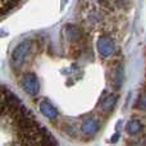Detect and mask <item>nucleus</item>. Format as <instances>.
<instances>
[{
    "label": "nucleus",
    "mask_w": 146,
    "mask_h": 146,
    "mask_svg": "<svg viewBox=\"0 0 146 146\" xmlns=\"http://www.w3.org/2000/svg\"><path fill=\"white\" fill-rule=\"evenodd\" d=\"M32 48H33L32 40H23L22 42L18 44L17 48H15L12 53V58H10L12 66L15 67V68H19L26 62V59H27L28 54L31 53Z\"/></svg>",
    "instance_id": "obj_1"
},
{
    "label": "nucleus",
    "mask_w": 146,
    "mask_h": 146,
    "mask_svg": "<svg viewBox=\"0 0 146 146\" xmlns=\"http://www.w3.org/2000/svg\"><path fill=\"white\" fill-rule=\"evenodd\" d=\"M19 86L27 95H31V96H36L38 94V91H40L38 80L35 73L32 72H27L22 76V78L19 81Z\"/></svg>",
    "instance_id": "obj_2"
},
{
    "label": "nucleus",
    "mask_w": 146,
    "mask_h": 146,
    "mask_svg": "<svg viewBox=\"0 0 146 146\" xmlns=\"http://www.w3.org/2000/svg\"><path fill=\"white\" fill-rule=\"evenodd\" d=\"M115 50V45L111 37L109 36H101L98 40V51L103 58H109Z\"/></svg>",
    "instance_id": "obj_3"
},
{
    "label": "nucleus",
    "mask_w": 146,
    "mask_h": 146,
    "mask_svg": "<svg viewBox=\"0 0 146 146\" xmlns=\"http://www.w3.org/2000/svg\"><path fill=\"white\" fill-rule=\"evenodd\" d=\"M99 128H100V124H99L98 119L96 118H85L81 123V131L85 135H88V136H92V135L98 133Z\"/></svg>",
    "instance_id": "obj_4"
},
{
    "label": "nucleus",
    "mask_w": 146,
    "mask_h": 146,
    "mask_svg": "<svg viewBox=\"0 0 146 146\" xmlns=\"http://www.w3.org/2000/svg\"><path fill=\"white\" fill-rule=\"evenodd\" d=\"M64 35H66V38L71 42H80L81 38H82V32L81 30L77 27V26H66L64 27Z\"/></svg>",
    "instance_id": "obj_5"
},
{
    "label": "nucleus",
    "mask_w": 146,
    "mask_h": 146,
    "mask_svg": "<svg viewBox=\"0 0 146 146\" xmlns=\"http://www.w3.org/2000/svg\"><path fill=\"white\" fill-rule=\"evenodd\" d=\"M40 111L45 117H48L49 119H56L58 118V110H56L55 106L48 100H42L40 103Z\"/></svg>",
    "instance_id": "obj_6"
},
{
    "label": "nucleus",
    "mask_w": 146,
    "mask_h": 146,
    "mask_svg": "<svg viewBox=\"0 0 146 146\" xmlns=\"http://www.w3.org/2000/svg\"><path fill=\"white\" fill-rule=\"evenodd\" d=\"M142 129H144V123L141 122V119H137V118L131 119L126 126V131L129 136H136V135L141 133Z\"/></svg>",
    "instance_id": "obj_7"
},
{
    "label": "nucleus",
    "mask_w": 146,
    "mask_h": 146,
    "mask_svg": "<svg viewBox=\"0 0 146 146\" xmlns=\"http://www.w3.org/2000/svg\"><path fill=\"white\" fill-rule=\"evenodd\" d=\"M123 77H124V72H123V67L118 66L111 71L110 74V81H111V85H113L114 88H119L123 83Z\"/></svg>",
    "instance_id": "obj_8"
},
{
    "label": "nucleus",
    "mask_w": 146,
    "mask_h": 146,
    "mask_svg": "<svg viewBox=\"0 0 146 146\" xmlns=\"http://www.w3.org/2000/svg\"><path fill=\"white\" fill-rule=\"evenodd\" d=\"M115 103H117V95L115 94H108V95L101 100L100 108L104 113H109V111H111L113 108L115 106Z\"/></svg>",
    "instance_id": "obj_9"
},
{
    "label": "nucleus",
    "mask_w": 146,
    "mask_h": 146,
    "mask_svg": "<svg viewBox=\"0 0 146 146\" xmlns=\"http://www.w3.org/2000/svg\"><path fill=\"white\" fill-rule=\"evenodd\" d=\"M136 106L139 110L146 111V87H144V90H142L141 94L139 95V100H137Z\"/></svg>",
    "instance_id": "obj_10"
},
{
    "label": "nucleus",
    "mask_w": 146,
    "mask_h": 146,
    "mask_svg": "<svg viewBox=\"0 0 146 146\" xmlns=\"http://www.w3.org/2000/svg\"><path fill=\"white\" fill-rule=\"evenodd\" d=\"M114 3L117 4L118 8H122V9H127L131 4V0H114Z\"/></svg>",
    "instance_id": "obj_11"
},
{
    "label": "nucleus",
    "mask_w": 146,
    "mask_h": 146,
    "mask_svg": "<svg viewBox=\"0 0 146 146\" xmlns=\"http://www.w3.org/2000/svg\"><path fill=\"white\" fill-rule=\"evenodd\" d=\"M4 105H5V91L0 90V113H4Z\"/></svg>",
    "instance_id": "obj_12"
},
{
    "label": "nucleus",
    "mask_w": 146,
    "mask_h": 146,
    "mask_svg": "<svg viewBox=\"0 0 146 146\" xmlns=\"http://www.w3.org/2000/svg\"><path fill=\"white\" fill-rule=\"evenodd\" d=\"M118 139H119V133L113 135V136H111V139H110V142H111V144H115V142L118 141Z\"/></svg>",
    "instance_id": "obj_13"
},
{
    "label": "nucleus",
    "mask_w": 146,
    "mask_h": 146,
    "mask_svg": "<svg viewBox=\"0 0 146 146\" xmlns=\"http://www.w3.org/2000/svg\"><path fill=\"white\" fill-rule=\"evenodd\" d=\"M98 1H103V0H98Z\"/></svg>",
    "instance_id": "obj_14"
}]
</instances>
